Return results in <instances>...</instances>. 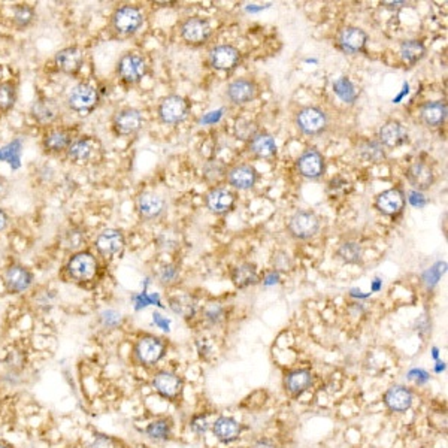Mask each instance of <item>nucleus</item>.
I'll list each match as a JSON object with an SVG mask.
<instances>
[{
	"instance_id": "obj_38",
	"label": "nucleus",
	"mask_w": 448,
	"mask_h": 448,
	"mask_svg": "<svg viewBox=\"0 0 448 448\" xmlns=\"http://www.w3.org/2000/svg\"><path fill=\"white\" fill-rule=\"evenodd\" d=\"M18 100V86L16 81H0V115H6L13 110Z\"/></svg>"
},
{
	"instance_id": "obj_36",
	"label": "nucleus",
	"mask_w": 448,
	"mask_h": 448,
	"mask_svg": "<svg viewBox=\"0 0 448 448\" xmlns=\"http://www.w3.org/2000/svg\"><path fill=\"white\" fill-rule=\"evenodd\" d=\"M336 259L345 265H362L363 263V247L357 241L347 239L338 246L335 251Z\"/></svg>"
},
{
	"instance_id": "obj_17",
	"label": "nucleus",
	"mask_w": 448,
	"mask_h": 448,
	"mask_svg": "<svg viewBox=\"0 0 448 448\" xmlns=\"http://www.w3.org/2000/svg\"><path fill=\"white\" fill-rule=\"evenodd\" d=\"M369 36L362 27L357 25H345L338 32L335 38L336 48L347 54V56H356L366 50Z\"/></svg>"
},
{
	"instance_id": "obj_46",
	"label": "nucleus",
	"mask_w": 448,
	"mask_h": 448,
	"mask_svg": "<svg viewBox=\"0 0 448 448\" xmlns=\"http://www.w3.org/2000/svg\"><path fill=\"white\" fill-rule=\"evenodd\" d=\"M223 316H224V311L220 305H211L205 311V318L211 324H219L223 320Z\"/></svg>"
},
{
	"instance_id": "obj_54",
	"label": "nucleus",
	"mask_w": 448,
	"mask_h": 448,
	"mask_svg": "<svg viewBox=\"0 0 448 448\" xmlns=\"http://www.w3.org/2000/svg\"><path fill=\"white\" fill-rule=\"evenodd\" d=\"M254 448H277L274 442H270L269 440H260L254 445Z\"/></svg>"
},
{
	"instance_id": "obj_40",
	"label": "nucleus",
	"mask_w": 448,
	"mask_h": 448,
	"mask_svg": "<svg viewBox=\"0 0 448 448\" xmlns=\"http://www.w3.org/2000/svg\"><path fill=\"white\" fill-rule=\"evenodd\" d=\"M36 18V11L30 5H17L12 9V24L17 30H25Z\"/></svg>"
},
{
	"instance_id": "obj_47",
	"label": "nucleus",
	"mask_w": 448,
	"mask_h": 448,
	"mask_svg": "<svg viewBox=\"0 0 448 448\" xmlns=\"http://www.w3.org/2000/svg\"><path fill=\"white\" fill-rule=\"evenodd\" d=\"M20 151H21V142H20V139H16V141H13L12 151H9V145L0 148V160H8V163L12 166L11 154L13 156V153H20Z\"/></svg>"
},
{
	"instance_id": "obj_19",
	"label": "nucleus",
	"mask_w": 448,
	"mask_h": 448,
	"mask_svg": "<svg viewBox=\"0 0 448 448\" xmlns=\"http://www.w3.org/2000/svg\"><path fill=\"white\" fill-rule=\"evenodd\" d=\"M4 286L9 294H21L33 286L35 275L29 268L20 263L9 265L4 272Z\"/></svg>"
},
{
	"instance_id": "obj_51",
	"label": "nucleus",
	"mask_w": 448,
	"mask_h": 448,
	"mask_svg": "<svg viewBox=\"0 0 448 448\" xmlns=\"http://www.w3.org/2000/svg\"><path fill=\"white\" fill-rule=\"evenodd\" d=\"M8 223H9L8 214L5 212L4 208H0V232H4V230L8 227Z\"/></svg>"
},
{
	"instance_id": "obj_18",
	"label": "nucleus",
	"mask_w": 448,
	"mask_h": 448,
	"mask_svg": "<svg viewBox=\"0 0 448 448\" xmlns=\"http://www.w3.org/2000/svg\"><path fill=\"white\" fill-rule=\"evenodd\" d=\"M226 98L234 106H247L259 98V86L251 78H236L227 84Z\"/></svg>"
},
{
	"instance_id": "obj_4",
	"label": "nucleus",
	"mask_w": 448,
	"mask_h": 448,
	"mask_svg": "<svg viewBox=\"0 0 448 448\" xmlns=\"http://www.w3.org/2000/svg\"><path fill=\"white\" fill-rule=\"evenodd\" d=\"M149 64L141 52L127 51L117 60L115 76L125 87H134L141 84L147 76Z\"/></svg>"
},
{
	"instance_id": "obj_7",
	"label": "nucleus",
	"mask_w": 448,
	"mask_h": 448,
	"mask_svg": "<svg viewBox=\"0 0 448 448\" xmlns=\"http://www.w3.org/2000/svg\"><path fill=\"white\" fill-rule=\"evenodd\" d=\"M100 103V91L90 83H78L67 93L66 106L79 117H88Z\"/></svg>"
},
{
	"instance_id": "obj_25",
	"label": "nucleus",
	"mask_w": 448,
	"mask_h": 448,
	"mask_svg": "<svg viewBox=\"0 0 448 448\" xmlns=\"http://www.w3.org/2000/svg\"><path fill=\"white\" fill-rule=\"evenodd\" d=\"M405 178L415 192H427L437 181V176L433 169L425 161H414L405 169Z\"/></svg>"
},
{
	"instance_id": "obj_2",
	"label": "nucleus",
	"mask_w": 448,
	"mask_h": 448,
	"mask_svg": "<svg viewBox=\"0 0 448 448\" xmlns=\"http://www.w3.org/2000/svg\"><path fill=\"white\" fill-rule=\"evenodd\" d=\"M294 126L299 133L305 134L309 138L321 137L331 127V117L328 111L316 105H306L299 108L294 113Z\"/></svg>"
},
{
	"instance_id": "obj_39",
	"label": "nucleus",
	"mask_w": 448,
	"mask_h": 448,
	"mask_svg": "<svg viewBox=\"0 0 448 448\" xmlns=\"http://www.w3.org/2000/svg\"><path fill=\"white\" fill-rule=\"evenodd\" d=\"M333 93L347 105H355L359 99V90L348 76H339L335 81Z\"/></svg>"
},
{
	"instance_id": "obj_55",
	"label": "nucleus",
	"mask_w": 448,
	"mask_h": 448,
	"mask_svg": "<svg viewBox=\"0 0 448 448\" xmlns=\"http://www.w3.org/2000/svg\"><path fill=\"white\" fill-rule=\"evenodd\" d=\"M383 6H386V8H389V9H399V8H403V6H406L408 4H405V2H383L381 4Z\"/></svg>"
},
{
	"instance_id": "obj_6",
	"label": "nucleus",
	"mask_w": 448,
	"mask_h": 448,
	"mask_svg": "<svg viewBox=\"0 0 448 448\" xmlns=\"http://www.w3.org/2000/svg\"><path fill=\"white\" fill-rule=\"evenodd\" d=\"M321 219L317 212L311 209H297L293 212L286 223V230L292 239L305 242L316 238L320 232Z\"/></svg>"
},
{
	"instance_id": "obj_22",
	"label": "nucleus",
	"mask_w": 448,
	"mask_h": 448,
	"mask_svg": "<svg viewBox=\"0 0 448 448\" xmlns=\"http://www.w3.org/2000/svg\"><path fill=\"white\" fill-rule=\"evenodd\" d=\"M375 139L384 149H395L408 142L410 133L399 120H387L383 126H379Z\"/></svg>"
},
{
	"instance_id": "obj_53",
	"label": "nucleus",
	"mask_w": 448,
	"mask_h": 448,
	"mask_svg": "<svg viewBox=\"0 0 448 448\" xmlns=\"http://www.w3.org/2000/svg\"><path fill=\"white\" fill-rule=\"evenodd\" d=\"M278 280H280V274L275 272V270H272V272H270V274L266 277L265 284H266V286H274V284L278 282Z\"/></svg>"
},
{
	"instance_id": "obj_58",
	"label": "nucleus",
	"mask_w": 448,
	"mask_h": 448,
	"mask_svg": "<svg viewBox=\"0 0 448 448\" xmlns=\"http://www.w3.org/2000/svg\"><path fill=\"white\" fill-rule=\"evenodd\" d=\"M438 357H440V352H438V348H433V359H435V360H438Z\"/></svg>"
},
{
	"instance_id": "obj_24",
	"label": "nucleus",
	"mask_w": 448,
	"mask_h": 448,
	"mask_svg": "<svg viewBox=\"0 0 448 448\" xmlns=\"http://www.w3.org/2000/svg\"><path fill=\"white\" fill-rule=\"evenodd\" d=\"M74 139L75 137L71 129L52 126V127H48L44 133L42 147L47 154H52V156L66 154L67 148H69Z\"/></svg>"
},
{
	"instance_id": "obj_28",
	"label": "nucleus",
	"mask_w": 448,
	"mask_h": 448,
	"mask_svg": "<svg viewBox=\"0 0 448 448\" xmlns=\"http://www.w3.org/2000/svg\"><path fill=\"white\" fill-rule=\"evenodd\" d=\"M30 115L38 125L52 127L60 117V106L51 98H38L30 106Z\"/></svg>"
},
{
	"instance_id": "obj_57",
	"label": "nucleus",
	"mask_w": 448,
	"mask_h": 448,
	"mask_svg": "<svg viewBox=\"0 0 448 448\" xmlns=\"http://www.w3.org/2000/svg\"><path fill=\"white\" fill-rule=\"evenodd\" d=\"M0 448H13L11 444H8V442H5V441H2L0 440Z\"/></svg>"
},
{
	"instance_id": "obj_34",
	"label": "nucleus",
	"mask_w": 448,
	"mask_h": 448,
	"mask_svg": "<svg viewBox=\"0 0 448 448\" xmlns=\"http://www.w3.org/2000/svg\"><path fill=\"white\" fill-rule=\"evenodd\" d=\"M169 308L175 312L176 316H181L183 318L188 320L193 318L197 309L196 299L188 293H175L169 296Z\"/></svg>"
},
{
	"instance_id": "obj_12",
	"label": "nucleus",
	"mask_w": 448,
	"mask_h": 448,
	"mask_svg": "<svg viewBox=\"0 0 448 448\" xmlns=\"http://www.w3.org/2000/svg\"><path fill=\"white\" fill-rule=\"evenodd\" d=\"M238 196L232 188L223 185H214L203 196L207 209L215 217H224L232 212L236 207Z\"/></svg>"
},
{
	"instance_id": "obj_42",
	"label": "nucleus",
	"mask_w": 448,
	"mask_h": 448,
	"mask_svg": "<svg viewBox=\"0 0 448 448\" xmlns=\"http://www.w3.org/2000/svg\"><path fill=\"white\" fill-rule=\"evenodd\" d=\"M270 265H272V270L278 274H286L290 272L294 266L293 257L284 250H277L272 254V259H270Z\"/></svg>"
},
{
	"instance_id": "obj_16",
	"label": "nucleus",
	"mask_w": 448,
	"mask_h": 448,
	"mask_svg": "<svg viewBox=\"0 0 448 448\" xmlns=\"http://www.w3.org/2000/svg\"><path fill=\"white\" fill-rule=\"evenodd\" d=\"M406 196L403 190L399 187L387 188L384 192L378 193L374 199V208L387 219L396 220L405 211Z\"/></svg>"
},
{
	"instance_id": "obj_1",
	"label": "nucleus",
	"mask_w": 448,
	"mask_h": 448,
	"mask_svg": "<svg viewBox=\"0 0 448 448\" xmlns=\"http://www.w3.org/2000/svg\"><path fill=\"white\" fill-rule=\"evenodd\" d=\"M64 274L78 286H87L99 278L100 263L91 251L81 250L74 253L66 262Z\"/></svg>"
},
{
	"instance_id": "obj_8",
	"label": "nucleus",
	"mask_w": 448,
	"mask_h": 448,
	"mask_svg": "<svg viewBox=\"0 0 448 448\" xmlns=\"http://www.w3.org/2000/svg\"><path fill=\"white\" fill-rule=\"evenodd\" d=\"M144 123V115L138 108L123 106L113 114L111 130L117 138H130L142 130Z\"/></svg>"
},
{
	"instance_id": "obj_48",
	"label": "nucleus",
	"mask_w": 448,
	"mask_h": 448,
	"mask_svg": "<svg viewBox=\"0 0 448 448\" xmlns=\"http://www.w3.org/2000/svg\"><path fill=\"white\" fill-rule=\"evenodd\" d=\"M408 379H411V381H414L418 386H422L429 381L430 375L425 369H411L408 372Z\"/></svg>"
},
{
	"instance_id": "obj_21",
	"label": "nucleus",
	"mask_w": 448,
	"mask_h": 448,
	"mask_svg": "<svg viewBox=\"0 0 448 448\" xmlns=\"http://www.w3.org/2000/svg\"><path fill=\"white\" fill-rule=\"evenodd\" d=\"M166 200L159 193L142 192L137 197V212L142 222H156L166 212Z\"/></svg>"
},
{
	"instance_id": "obj_15",
	"label": "nucleus",
	"mask_w": 448,
	"mask_h": 448,
	"mask_svg": "<svg viewBox=\"0 0 448 448\" xmlns=\"http://www.w3.org/2000/svg\"><path fill=\"white\" fill-rule=\"evenodd\" d=\"M94 248L98 254L105 259H117L125 254L126 250V236L120 229L108 227L94 239Z\"/></svg>"
},
{
	"instance_id": "obj_33",
	"label": "nucleus",
	"mask_w": 448,
	"mask_h": 448,
	"mask_svg": "<svg viewBox=\"0 0 448 448\" xmlns=\"http://www.w3.org/2000/svg\"><path fill=\"white\" fill-rule=\"evenodd\" d=\"M212 432H214V435L217 437V440L224 442V444H229V442H234L239 438L241 426L234 418L220 417V418H217L215 423L212 425Z\"/></svg>"
},
{
	"instance_id": "obj_14",
	"label": "nucleus",
	"mask_w": 448,
	"mask_h": 448,
	"mask_svg": "<svg viewBox=\"0 0 448 448\" xmlns=\"http://www.w3.org/2000/svg\"><path fill=\"white\" fill-rule=\"evenodd\" d=\"M242 62V52L239 48L230 44L215 45L208 51V64L217 72H234Z\"/></svg>"
},
{
	"instance_id": "obj_32",
	"label": "nucleus",
	"mask_w": 448,
	"mask_h": 448,
	"mask_svg": "<svg viewBox=\"0 0 448 448\" xmlns=\"http://www.w3.org/2000/svg\"><path fill=\"white\" fill-rule=\"evenodd\" d=\"M413 393L410 389L403 386H393L384 395V402L387 408L395 413H403L411 408L413 405Z\"/></svg>"
},
{
	"instance_id": "obj_56",
	"label": "nucleus",
	"mask_w": 448,
	"mask_h": 448,
	"mask_svg": "<svg viewBox=\"0 0 448 448\" xmlns=\"http://www.w3.org/2000/svg\"><path fill=\"white\" fill-rule=\"evenodd\" d=\"M445 368H447V366H445L444 362H438L437 366H435V372H437V374H441L442 371H445Z\"/></svg>"
},
{
	"instance_id": "obj_27",
	"label": "nucleus",
	"mask_w": 448,
	"mask_h": 448,
	"mask_svg": "<svg viewBox=\"0 0 448 448\" xmlns=\"http://www.w3.org/2000/svg\"><path fill=\"white\" fill-rule=\"evenodd\" d=\"M151 386L161 398H165L168 401H176L181 396L184 383L176 374L160 371L154 375Z\"/></svg>"
},
{
	"instance_id": "obj_43",
	"label": "nucleus",
	"mask_w": 448,
	"mask_h": 448,
	"mask_svg": "<svg viewBox=\"0 0 448 448\" xmlns=\"http://www.w3.org/2000/svg\"><path fill=\"white\" fill-rule=\"evenodd\" d=\"M180 278V268L175 263H168L159 270V282L163 287H171Z\"/></svg>"
},
{
	"instance_id": "obj_11",
	"label": "nucleus",
	"mask_w": 448,
	"mask_h": 448,
	"mask_svg": "<svg viewBox=\"0 0 448 448\" xmlns=\"http://www.w3.org/2000/svg\"><path fill=\"white\" fill-rule=\"evenodd\" d=\"M211 36L212 27L207 18L187 17L180 24V38L188 47H203L211 39Z\"/></svg>"
},
{
	"instance_id": "obj_5",
	"label": "nucleus",
	"mask_w": 448,
	"mask_h": 448,
	"mask_svg": "<svg viewBox=\"0 0 448 448\" xmlns=\"http://www.w3.org/2000/svg\"><path fill=\"white\" fill-rule=\"evenodd\" d=\"M66 157L76 166L94 165L103 157V145L96 137L83 134L72 141L66 151Z\"/></svg>"
},
{
	"instance_id": "obj_49",
	"label": "nucleus",
	"mask_w": 448,
	"mask_h": 448,
	"mask_svg": "<svg viewBox=\"0 0 448 448\" xmlns=\"http://www.w3.org/2000/svg\"><path fill=\"white\" fill-rule=\"evenodd\" d=\"M190 427H192L196 433H205L209 429V425H208L205 417L197 415V417H195L192 420V423H190Z\"/></svg>"
},
{
	"instance_id": "obj_29",
	"label": "nucleus",
	"mask_w": 448,
	"mask_h": 448,
	"mask_svg": "<svg viewBox=\"0 0 448 448\" xmlns=\"http://www.w3.org/2000/svg\"><path fill=\"white\" fill-rule=\"evenodd\" d=\"M448 115V108L444 100H429L420 108V120L429 129L441 127Z\"/></svg>"
},
{
	"instance_id": "obj_10",
	"label": "nucleus",
	"mask_w": 448,
	"mask_h": 448,
	"mask_svg": "<svg viewBox=\"0 0 448 448\" xmlns=\"http://www.w3.org/2000/svg\"><path fill=\"white\" fill-rule=\"evenodd\" d=\"M166 355V343L156 335H144L133 345V357L142 366H153Z\"/></svg>"
},
{
	"instance_id": "obj_9",
	"label": "nucleus",
	"mask_w": 448,
	"mask_h": 448,
	"mask_svg": "<svg viewBox=\"0 0 448 448\" xmlns=\"http://www.w3.org/2000/svg\"><path fill=\"white\" fill-rule=\"evenodd\" d=\"M190 114V102L180 94H168L157 105V117L166 126L181 125Z\"/></svg>"
},
{
	"instance_id": "obj_41",
	"label": "nucleus",
	"mask_w": 448,
	"mask_h": 448,
	"mask_svg": "<svg viewBox=\"0 0 448 448\" xmlns=\"http://www.w3.org/2000/svg\"><path fill=\"white\" fill-rule=\"evenodd\" d=\"M172 425L168 418H157L145 429V435L153 441H166L171 437Z\"/></svg>"
},
{
	"instance_id": "obj_44",
	"label": "nucleus",
	"mask_w": 448,
	"mask_h": 448,
	"mask_svg": "<svg viewBox=\"0 0 448 448\" xmlns=\"http://www.w3.org/2000/svg\"><path fill=\"white\" fill-rule=\"evenodd\" d=\"M121 320H123V316L115 309H105L99 314V321L106 329L117 328L118 324H121Z\"/></svg>"
},
{
	"instance_id": "obj_37",
	"label": "nucleus",
	"mask_w": 448,
	"mask_h": 448,
	"mask_svg": "<svg viewBox=\"0 0 448 448\" xmlns=\"http://www.w3.org/2000/svg\"><path fill=\"white\" fill-rule=\"evenodd\" d=\"M357 156L368 163H381L386 160L387 153L377 139L363 138L357 142Z\"/></svg>"
},
{
	"instance_id": "obj_20",
	"label": "nucleus",
	"mask_w": 448,
	"mask_h": 448,
	"mask_svg": "<svg viewBox=\"0 0 448 448\" xmlns=\"http://www.w3.org/2000/svg\"><path fill=\"white\" fill-rule=\"evenodd\" d=\"M226 183L239 192H248L253 190L260 180V173L253 165L248 163H239L226 171Z\"/></svg>"
},
{
	"instance_id": "obj_23",
	"label": "nucleus",
	"mask_w": 448,
	"mask_h": 448,
	"mask_svg": "<svg viewBox=\"0 0 448 448\" xmlns=\"http://www.w3.org/2000/svg\"><path fill=\"white\" fill-rule=\"evenodd\" d=\"M54 64L59 72L67 76H76L84 66V51L76 45L64 47L56 52Z\"/></svg>"
},
{
	"instance_id": "obj_13",
	"label": "nucleus",
	"mask_w": 448,
	"mask_h": 448,
	"mask_svg": "<svg viewBox=\"0 0 448 448\" xmlns=\"http://www.w3.org/2000/svg\"><path fill=\"white\" fill-rule=\"evenodd\" d=\"M294 166L297 173L301 175L302 178L309 181L321 180L326 173V169H328V166H326V159L317 148L304 149L296 159Z\"/></svg>"
},
{
	"instance_id": "obj_30",
	"label": "nucleus",
	"mask_w": 448,
	"mask_h": 448,
	"mask_svg": "<svg viewBox=\"0 0 448 448\" xmlns=\"http://www.w3.org/2000/svg\"><path fill=\"white\" fill-rule=\"evenodd\" d=\"M230 280H232L236 289L254 287L260 282L259 270H257V266L251 262H242L234 266L232 270H230Z\"/></svg>"
},
{
	"instance_id": "obj_50",
	"label": "nucleus",
	"mask_w": 448,
	"mask_h": 448,
	"mask_svg": "<svg viewBox=\"0 0 448 448\" xmlns=\"http://www.w3.org/2000/svg\"><path fill=\"white\" fill-rule=\"evenodd\" d=\"M154 323L159 326L160 329H163V331H169V320H166V318H163L160 314H157V312H154Z\"/></svg>"
},
{
	"instance_id": "obj_35",
	"label": "nucleus",
	"mask_w": 448,
	"mask_h": 448,
	"mask_svg": "<svg viewBox=\"0 0 448 448\" xmlns=\"http://www.w3.org/2000/svg\"><path fill=\"white\" fill-rule=\"evenodd\" d=\"M314 383V375L311 374V371L308 369H297L290 372L286 377V389L293 396H299L305 393L311 386Z\"/></svg>"
},
{
	"instance_id": "obj_52",
	"label": "nucleus",
	"mask_w": 448,
	"mask_h": 448,
	"mask_svg": "<svg viewBox=\"0 0 448 448\" xmlns=\"http://www.w3.org/2000/svg\"><path fill=\"white\" fill-rule=\"evenodd\" d=\"M8 190H9V184H8L6 178L0 176V199H4L8 195Z\"/></svg>"
},
{
	"instance_id": "obj_26",
	"label": "nucleus",
	"mask_w": 448,
	"mask_h": 448,
	"mask_svg": "<svg viewBox=\"0 0 448 448\" xmlns=\"http://www.w3.org/2000/svg\"><path fill=\"white\" fill-rule=\"evenodd\" d=\"M248 153L257 160H269L277 156L278 145L272 134L265 130H257L247 142Z\"/></svg>"
},
{
	"instance_id": "obj_45",
	"label": "nucleus",
	"mask_w": 448,
	"mask_h": 448,
	"mask_svg": "<svg viewBox=\"0 0 448 448\" xmlns=\"http://www.w3.org/2000/svg\"><path fill=\"white\" fill-rule=\"evenodd\" d=\"M117 441L105 433H94V437L90 442L84 445V448H117Z\"/></svg>"
},
{
	"instance_id": "obj_31",
	"label": "nucleus",
	"mask_w": 448,
	"mask_h": 448,
	"mask_svg": "<svg viewBox=\"0 0 448 448\" xmlns=\"http://www.w3.org/2000/svg\"><path fill=\"white\" fill-rule=\"evenodd\" d=\"M426 45L418 39H405L399 45V59L408 67H414L415 64H418L426 57Z\"/></svg>"
},
{
	"instance_id": "obj_3",
	"label": "nucleus",
	"mask_w": 448,
	"mask_h": 448,
	"mask_svg": "<svg viewBox=\"0 0 448 448\" xmlns=\"http://www.w3.org/2000/svg\"><path fill=\"white\" fill-rule=\"evenodd\" d=\"M142 11L134 5H123L114 9L110 18V30L117 39H129L137 35L144 25Z\"/></svg>"
}]
</instances>
